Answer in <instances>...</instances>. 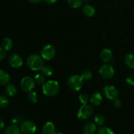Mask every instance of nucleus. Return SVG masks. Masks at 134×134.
Here are the masks:
<instances>
[{
  "instance_id": "34",
  "label": "nucleus",
  "mask_w": 134,
  "mask_h": 134,
  "mask_svg": "<svg viewBox=\"0 0 134 134\" xmlns=\"http://www.w3.org/2000/svg\"><path fill=\"white\" fill-rule=\"evenodd\" d=\"M57 1L58 0H44V2L48 5H53V4L56 3Z\"/></svg>"
},
{
  "instance_id": "25",
  "label": "nucleus",
  "mask_w": 134,
  "mask_h": 134,
  "mask_svg": "<svg viewBox=\"0 0 134 134\" xmlns=\"http://www.w3.org/2000/svg\"><path fill=\"white\" fill-rule=\"evenodd\" d=\"M42 74L44 76V77H51L53 73V71L52 69L50 66L46 65V66H43V68L41 69Z\"/></svg>"
},
{
  "instance_id": "21",
  "label": "nucleus",
  "mask_w": 134,
  "mask_h": 134,
  "mask_svg": "<svg viewBox=\"0 0 134 134\" xmlns=\"http://www.w3.org/2000/svg\"><path fill=\"white\" fill-rule=\"evenodd\" d=\"M83 0H68V3L70 7L77 9L82 5Z\"/></svg>"
},
{
  "instance_id": "2",
  "label": "nucleus",
  "mask_w": 134,
  "mask_h": 134,
  "mask_svg": "<svg viewBox=\"0 0 134 134\" xmlns=\"http://www.w3.org/2000/svg\"><path fill=\"white\" fill-rule=\"evenodd\" d=\"M42 90L43 94L48 97H53L58 93L60 90V85L56 81H47L42 85Z\"/></svg>"
},
{
  "instance_id": "30",
  "label": "nucleus",
  "mask_w": 134,
  "mask_h": 134,
  "mask_svg": "<svg viewBox=\"0 0 134 134\" xmlns=\"http://www.w3.org/2000/svg\"><path fill=\"white\" fill-rule=\"evenodd\" d=\"M21 121H22V118H21V116H16L13 119H12L11 121H10V124H11V125L16 126H17V125L19 124Z\"/></svg>"
},
{
  "instance_id": "5",
  "label": "nucleus",
  "mask_w": 134,
  "mask_h": 134,
  "mask_svg": "<svg viewBox=\"0 0 134 134\" xmlns=\"http://www.w3.org/2000/svg\"><path fill=\"white\" fill-rule=\"evenodd\" d=\"M99 73L103 78L109 79L112 78L115 75V69L111 64H104L100 67Z\"/></svg>"
},
{
  "instance_id": "24",
  "label": "nucleus",
  "mask_w": 134,
  "mask_h": 134,
  "mask_svg": "<svg viewBox=\"0 0 134 134\" xmlns=\"http://www.w3.org/2000/svg\"><path fill=\"white\" fill-rule=\"evenodd\" d=\"M35 83L39 85H43L45 82V77L43 74H37L34 77Z\"/></svg>"
},
{
  "instance_id": "32",
  "label": "nucleus",
  "mask_w": 134,
  "mask_h": 134,
  "mask_svg": "<svg viewBox=\"0 0 134 134\" xmlns=\"http://www.w3.org/2000/svg\"><path fill=\"white\" fill-rule=\"evenodd\" d=\"M5 56H6V52L2 47H0V61L3 60Z\"/></svg>"
},
{
  "instance_id": "22",
  "label": "nucleus",
  "mask_w": 134,
  "mask_h": 134,
  "mask_svg": "<svg viewBox=\"0 0 134 134\" xmlns=\"http://www.w3.org/2000/svg\"><path fill=\"white\" fill-rule=\"evenodd\" d=\"M93 73L90 70H85L81 74V77L83 81H89L92 79Z\"/></svg>"
},
{
  "instance_id": "7",
  "label": "nucleus",
  "mask_w": 134,
  "mask_h": 134,
  "mask_svg": "<svg viewBox=\"0 0 134 134\" xmlns=\"http://www.w3.org/2000/svg\"><path fill=\"white\" fill-rule=\"evenodd\" d=\"M41 55L44 60H52L56 55V49L52 45L47 44V45L44 46L43 49L41 50Z\"/></svg>"
},
{
  "instance_id": "37",
  "label": "nucleus",
  "mask_w": 134,
  "mask_h": 134,
  "mask_svg": "<svg viewBox=\"0 0 134 134\" xmlns=\"http://www.w3.org/2000/svg\"><path fill=\"white\" fill-rule=\"evenodd\" d=\"M55 134H64V133H62V132H57V133H56Z\"/></svg>"
},
{
  "instance_id": "29",
  "label": "nucleus",
  "mask_w": 134,
  "mask_h": 134,
  "mask_svg": "<svg viewBox=\"0 0 134 134\" xmlns=\"http://www.w3.org/2000/svg\"><path fill=\"white\" fill-rule=\"evenodd\" d=\"M79 99L80 102H81L82 105L87 104L88 102L89 101L88 96L86 94H82L79 96Z\"/></svg>"
},
{
  "instance_id": "6",
  "label": "nucleus",
  "mask_w": 134,
  "mask_h": 134,
  "mask_svg": "<svg viewBox=\"0 0 134 134\" xmlns=\"http://www.w3.org/2000/svg\"><path fill=\"white\" fill-rule=\"evenodd\" d=\"M35 82L34 79L31 77H24L22 79L20 82V86L22 90L25 92H30L32 91L33 89L35 87Z\"/></svg>"
},
{
  "instance_id": "11",
  "label": "nucleus",
  "mask_w": 134,
  "mask_h": 134,
  "mask_svg": "<svg viewBox=\"0 0 134 134\" xmlns=\"http://www.w3.org/2000/svg\"><path fill=\"white\" fill-rule=\"evenodd\" d=\"M97 132V127L96 124L92 122H88L83 127L84 134H95Z\"/></svg>"
},
{
  "instance_id": "17",
  "label": "nucleus",
  "mask_w": 134,
  "mask_h": 134,
  "mask_svg": "<svg viewBox=\"0 0 134 134\" xmlns=\"http://www.w3.org/2000/svg\"><path fill=\"white\" fill-rule=\"evenodd\" d=\"M1 46L5 51H9L13 48V42L10 38L6 37L3 39L2 42H1Z\"/></svg>"
},
{
  "instance_id": "26",
  "label": "nucleus",
  "mask_w": 134,
  "mask_h": 134,
  "mask_svg": "<svg viewBox=\"0 0 134 134\" xmlns=\"http://www.w3.org/2000/svg\"><path fill=\"white\" fill-rule=\"evenodd\" d=\"M28 99L31 103H36L39 99V96L35 92H30L28 94Z\"/></svg>"
},
{
  "instance_id": "1",
  "label": "nucleus",
  "mask_w": 134,
  "mask_h": 134,
  "mask_svg": "<svg viewBox=\"0 0 134 134\" xmlns=\"http://www.w3.org/2000/svg\"><path fill=\"white\" fill-rule=\"evenodd\" d=\"M44 59L41 56L38 54H31L28 56L27 58V65L32 71H39L41 70L42 68L44 66Z\"/></svg>"
},
{
  "instance_id": "3",
  "label": "nucleus",
  "mask_w": 134,
  "mask_h": 134,
  "mask_svg": "<svg viewBox=\"0 0 134 134\" xmlns=\"http://www.w3.org/2000/svg\"><path fill=\"white\" fill-rule=\"evenodd\" d=\"M82 81L81 76L73 75L71 76L68 80V86L71 90L77 92L81 89L82 86Z\"/></svg>"
},
{
  "instance_id": "15",
  "label": "nucleus",
  "mask_w": 134,
  "mask_h": 134,
  "mask_svg": "<svg viewBox=\"0 0 134 134\" xmlns=\"http://www.w3.org/2000/svg\"><path fill=\"white\" fill-rule=\"evenodd\" d=\"M82 12L86 16L92 17L95 14L96 10L93 6L88 5V4H86L82 7Z\"/></svg>"
},
{
  "instance_id": "12",
  "label": "nucleus",
  "mask_w": 134,
  "mask_h": 134,
  "mask_svg": "<svg viewBox=\"0 0 134 134\" xmlns=\"http://www.w3.org/2000/svg\"><path fill=\"white\" fill-rule=\"evenodd\" d=\"M42 133L43 134H55L56 129L55 126L52 122H47L43 125L42 128Z\"/></svg>"
},
{
  "instance_id": "20",
  "label": "nucleus",
  "mask_w": 134,
  "mask_h": 134,
  "mask_svg": "<svg viewBox=\"0 0 134 134\" xmlns=\"http://www.w3.org/2000/svg\"><path fill=\"white\" fill-rule=\"evenodd\" d=\"M124 62L127 66L131 69L134 68V54H128L126 56Z\"/></svg>"
},
{
  "instance_id": "23",
  "label": "nucleus",
  "mask_w": 134,
  "mask_h": 134,
  "mask_svg": "<svg viewBox=\"0 0 134 134\" xmlns=\"http://www.w3.org/2000/svg\"><path fill=\"white\" fill-rule=\"evenodd\" d=\"M105 121V116L102 114H98L94 117V122H95L96 124L98 126H103L104 124Z\"/></svg>"
},
{
  "instance_id": "18",
  "label": "nucleus",
  "mask_w": 134,
  "mask_h": 134,
  "mask_svg": "<svg viewBox=\"0 0 134 134\" xmlns=\"http://www.w3.org/2000/svg\"><path fill=\"white\" fill-rule=\"evenodd\" d=\"M5 92L9 96H14L17 93V88L13 84H7L5 87Z\"/></svg>"
},
{
  "instance_id": "13",
  "label": "nucleus",
  "mask_w": 134,
  "mask_h": 134,
  "mask_svg": "<svg viewBox=\"0 0 134 134\" xmlns=\"http://www.w3.org/2000/svg\"><path fill=\"white\" fill-rule=\"evenodd\" d=\"M102 101H103V97H102V94L98 92L92 94L91 98H90V103L92 105L94 106V107L99 106L102 103Z\"/></svg>"
},
{
  "instance_id": "33",
  "label": "nucleus",
  "mask_w": 134,
  "mask_h": 134,
  "mask_svg": "<svg viewBox=\"0 0 134 134\" xmlns=\"http://www.w3.org/2000/svg\"><path fill=\"white\" fill-rule=\"evenodd\" d=\"M113 105L114 107H116V108H119V107H121L122 103L119 99H116L115 100H113Z\"/></svg>"
},
{
  "instance_id": "27",
  "label": "nucleus",
  "mask_w": 134,
  "mask_h": 134,
  "mask_svg": "<svg viewBox=\"0 0 134 134\" xmlns=\"http://www.w3.org/2000/svg\"><path fill=\"white\" fill-rule=\"evenodd\" d=\"M9 105V99L6 96L0 95V109L5 108Z\"/></svg>"
},
{
  "instance_id": "19",
  "label": "nucleus",
  "mask_w": 134,
  "mask_h": 134,
  "mask_svg": "<svg viewBox=\"0 0 134 134\" xmlns=\"http://www.w3.org/2000/svg\"><path fill=\"white\" fill-rule=\"evenodd\" d=\"M21 130L16 126H8L4 131L3 134H21Z\"/></svg>"
},
{
  "instance_id": "8",
  "label": "nucleus",
  "mask_w": 134,
  "mask_h": 134,
  "mask_svg": "<svg viewBox=\"0 0 134 134\" xmlns=\"http://www.w3.org/2000/svg\"><path fill=\"white\" fill-rule=\"evenodd\" d=\"M36 130L35 124L30 120H25L20 124L21 132L24 134H34Z\"/></svg>"
},
{
  "instance_id": "28",
  "label": "nucleus",
  "mask_w": 134,
  "mask_h": 134,
  "mask_svg": "<svg viewBox=\"0 0 134 134\" xmlns=\"http://www.w3.org/2000/svg\"><path fill=\"white\" fill-rule=\"evenodd\" d=\"M97 134H115L113 130L107 127H102L97 132Z\"/></svg>"
},
{
  "instance_id": "4",
  "label": "nucleus",
  "mask_w": 134,
  "mask_h": 134,
  "mask_svg": "<svg viewBox=\"0 0 134 134\" xmlns=\"http://www.w3.org/2000/svg\"><path fill=\"white\" fill-rule=\"evenodd\" d=\"M93 109L88 104L82 105L77 113V117L80 120H86L92 115Z\"/></svg>"
},
{
  "instance_id": "36",
  "label": "nucleus",
  "mask_w": 134,
  "mask_h": 134,
  "mask_svg": "<svg viewBox=\"0 0 134 134\" xmlns=\"http://www.w3.org/2000/svg\"><path fill=\"white\" fill-rule=\"evenodd\" d=\"M3 127H4V122L3 120L0 118V131L3 128Z\"/></svg>"
},
{
  "instance_id": "10",
  "label": "nucleus",
  "mask_w": 134,
  "mask_h": 134,
  "mask_svg": "<svg viewBox=\"0 0 134 134\" xmlns=\"http://www.w3.org/2000/svg\"><path fill=\"white\" fill-rule=\"evenodd\" d=\"M9 62L10 66L14 68H20L23 64V60L20 55L13 54L9 58Z\"/></svg>"
},
{
  "instance_id": "38",
  "label": "nucleus",
  "mask_w": 134,
  "mask_h": 134,
  "mask_svg": "<svg viewBox=\"0 0 134 134\" xmlns=\"http://www.w3.org/2000/svg\"><path fill=\"white\" fill-rule=\"evenodd\" d=\"M88 1H89V0H83V1H85V3H87Z\"/></svg>"
},
{
  "instance_id": "16",
  "label": "nucleus",
  "mask_w": 134,
  "mask_h": 134,
  "mask_svg": "<svg viewBox=\"0 0 134 134\" xmlns=\"http://www.w3.org/2000/svg\"><path fill=\"white\" fill-rule=\"evenodd\" d=\"M10 81V75L7 71L0 70V85H6Z\"/></svg>"
},
{
  "instance_id": "35",
  "label": "nucleus",
  "mask_w": 134,
  "mask_h": 134,
  "mask_svg": "<svg viewBox=\"0 0 134 134\" xmlns=\"http://www.w3.org/2000/svg\"><path fill=\"white\" fill-rule=\"evenodd\" d=\"M30 3H34V4H36V3H40L42 0H27Z\"/></svg>"
},
{
  "instance_id": "14",
  "label": "nucleus",
  "mask_w": 134,
  "mask_h": 134,
  "mask_svg": "<svg viewBox=\"0 0 134 134\" xmlns=\"http://www.w3.org/2000/svg\"><path fill=\"white\" fill-rule=\"evenodd\" d=\"M100 56L101 59H102L103 62L105 63L109 62L111 61L113 58V53L110 49L105 48V49L102 50Z\"/></svg>"
},
{
  "instance_id": "31",
  "label": "nucleus",
  "mask_w": 134,
  "mask_h": 134,
  "mask_svg": "<svg viewBox=\"0 0 134 134\" xmlns=\"http://www.w3.org/2000/svg\"><path fill=\"white\" fill-rule=\"evenodd\" d=\"M127 84L130 86H134V77L133 76H129L126 79Z\"/></svg>"
},
{
  "instance_id": "9",
  "label": "nucleus",
  "mask_w": 134,
  "mask_h": 134,
  "mask_svg": "<svg viewBox=\"0 0 134 134\" xmlns=\"http://www.w3.org/2000/svg\"><path fill=\"white\" fill-rule=\"evenodd\" d=\"M104 95L107 99L111 100H115L119 97V91L115 86L112 85H107L105 86L103 89Z\"/></svg>"
}]
</instances>
